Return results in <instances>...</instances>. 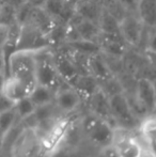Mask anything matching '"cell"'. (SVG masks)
I'll return each instance as SVG.
<instances>
[{
  "label": "cell",
  "instance_id": "1",
  "mask_svg": "<svg viewBox=\"0 0 156 157\" xmlns=\"http://www.w3.org/2000/svg\"><path fill=\"white\" fill-rule=\"evenodd\" d=\"M36 52H15L8 62V76L14 77L31 90L36 86Z\"/></svg>",
  "mask_w": 156,
  "mask_h": 157
},
{
  "label": "cell",
  "instance_id": "2",
  "mask_svg": "<svg viewBox=\"0 0 156 157\" xmlns=\"http://www.w3.org/2000/svg\"><path fill=\"white\" fill-rule=\"evenodd\" d=\"M82 132L88 142L101 151L113 144L116 129L108 120L92 114L82 123Z\"/></svg>",
  "mask_w": 156,
  "mask_h": 157
},
{
  "label": "cell",
  "instance_id": "3",
  "mask_svg": "<svg viewBox=\"0 0 156 157\" xmlns=\"http://www.w3.org/2000/svg\"><path fill=\"white\" fill-rule=\"evenodd\" d=\"M49 48H52V45L47 34L43 33L30 23L19 26L16 52H39Z\"/></svg>",
  "mask_w": 156,
  "mask_h": 157
},
{
  "label": "cell",
  "instance_id": "4",
  "mask_svg": "<svg viewBox=\"0 0 156 157\" xmlns=\"http://www.w3.org/2000/svg\"><path fill=\"white\" fill-rule=\"evenodd\" d=\"M50 49L51 48L36 52V85L44 86V87L50 88L54 91H57L62 87L61 83L64 81L60 78L57 73L52 62Z\"/></svg>",
  "mask_w": 156,
  "mask_h": 157
},
{
  "label": "cell",
  "instance_id": "5",
  "mask_svg": "<svg viewBox=\"0 0 156 157\" xmlns=\"http://www.w3.org/2000/svg\"><path fill=\"white\" fill-rule=\"evenodd\" d=\"M108 101L110 119H113L123 128H134L137 126V118L124 91L109 96Z\"/></svg>",
  "mask_w": 156,
  "mask_h": 157
},
{
  "label": "cell",
  "instance_id": "6",
  "mask_svg": "<svg viewBox=\"0 0 156 157\" xmlns=\"http://www.w3.org/2000/svg\"><path fill=\"white\" fill-rule=\"evenodd\" d=\"M42 149V142L33 127L26 126L19 132L11 147L12 157H34Z\"/></svg>",
  "mask_w": 156,
  "mask_h": 157
},
{
  "label": "cell",
  "instance_id": "7",
  "mask_svg": "<svg viewBox=\"0 0 156 157\" xmlns=\"http://www.w3.org/2000/svg\"><path fill=\"white\" fill-rule=\"evenodd\" d=\"M144 25L136 14L125 13L119 19V32L128 47H139L143 39Z\"/></svg>",
  "mask_w": 156,
  "mask_h": 157
},
{
  "label": "cell",
  "instance_id": "8",
  "mask_svg": "<svg viewBox=\"0 0 156 157\" xmlns=\"http://www.w3.org/2000/svg\"><path fill=\"white\" fill-rule=\"evenodd\" d=\"M51 59L60 78L69 86L78 74L82 73L79 70L76 62L74 61L71 52L67 49V52H63V50L56 52V54L51 52Z\"/></svg>",
  "mask_w": 156,
  "mask_h": 157
},
{
  "label": "cell",
  "instance_id": "9",
  "mask_svg": "<svg viewBox=\"0 0 156 157\" xmlns=\"http://www.w3.org/2000/svg\"><path fill=\"white\" fill-rule=\"evenodd\" d=\"M82 96L71 86L61 87L55 93L54 103L62 113H70L78 109L81 105Z\"/></svg>",
  "mask_w": 156,
  "mask_h": 157
},
{
  "label": "cell",
  "instance_id": "10",
  "mask_svg": "<svg viewBox=\"0 0 156 157\" xmlns=\"http://www.w3.org/2000/svg\"><path fill=\"white\" fill-rule=\"evenodd\" d=\"M137 101L146 111L154 112L156 106V91L154 83L151 79L142 77L136 83Z\"/></svg>",
  "mask_w": 156,
  "mask_h": 157
},
{
  "label": "cell",
  "instance_id": "11",
  "mask_svg": "<svg viewBox=\"0 0 156 157\" xmlns=\"http://www.w3.org/2000/svg\"><path fill=\"white\" fill-rule=\"evenodd\" d=\"M113 147L121 157H139L143 145L135 137L123 134L120 135L116 130Z\"/></svg>",
  "mask_w": 156,
  "mask_h": 157
},
{
  "label": "cell",
  "instance_id": "12",
  "mask_svg": "<svg viewBox=\"0 0 156 157\" xmlns=\"http://www.w3.org/2000/svg\"><path fill=\"white\" fill-rule=\"evenodd\" d=\"M86 72L93 76L98 82L115 76L102 52L88 57L86 62Z\"/></svg>",
  "mask_w": 156,
  "mask_h": 157
},
{
  "label": "cell",
  "instance_id": "13",
  "mask_svg": "<svg viewBox=\"0 0 156 157\" xmlns=\"http://www.w3.org/2000/svg\"><path fill=\"white\" fill-rule=\"evenodd\" d=\"M89 108L92 114L98 118L110 120V111H109L108 96L98 88L92 95L88 97Z\"/></svg>",
  "mask_w": 156,
  "mask_h": 157
},
{
  "label": "cell",
  "instance_id": "14",
  "mask_svg": "<svg viewBox=\"0 0 156 157\" xmlns=\"http://www.w3.org/2000/svg\"><path fill=\"white\" fill-rule=\"evenodd\" d=\"M72 88L79 92L82 98H88L98 89V81L88 73H80L70 83Z\"/></svg>",
  "mask_w": 156,
  "mask_h": 157
},
{
  "label": "cell",
  "instance_id": "15",
  "mask_svg": "<svg viewBox=\"0 0 156 157\" xmlns=\"http://www.w3.org/2000/svg\"><path fill=\"white\" fill-rule=\"evenodd\" d=\"M1 93L15 104L19 99L28 96L30 93V90L18 79L11 76H6Z\"/></svg>",
  "mask_w": 156,
  "mask_h": 157
},
{
  "label": "cell",
  "instance_id": "16",
  "mask_svg": "<svg viewBox=\"0 0 156 157\" xmlns=\"http://www.w3.org/2000/svg\"><path fill=\"white\" fill-rule=\"evenodd\" d=\"M69 52L74 54L82 55L86 57L93 56V55L100 54L101 47L97 42L87 41V40H73V41H67L62 44Z\"/></svg>",
  "mask_w": 156,
  "mask_h": 157
},
{
  "label": "cell",
  "instance_id": "17",
  "mask_svg": "<svg viewBox=\"0 0 156 157\" xmlns=\"http://www.w3.org/2000/svg\"><path fill=\"white\" fill-rule=\"evenodd\" d=\"M103 6H104V4L101 3L98 0L79 1L75 8V12L81 18L89 19V21L97 23Z\"/></svg>",
  "mask_w": 156,
  "mask_h": 157
},
{
  "label": "cell",
  "instance_id": "18",
  "mask_svg": "<svg viewBox=\"0 0 156 157\" xmlns=\"http://www.w3.org/2000/svg\"><path fill=\"white\" fill-rule=\"evenodd\" d=\"M119 17L116 16L108 8L103 6L97 25L102 34H120L119 32Z\"/></svg>",
  "mask_w": 156,
  "mask_h": 157
},
{
  "label": "cell",
  "instance_id": "19",
  "mask_svg": "<svg viewBox=\"0 0 156 157\" xmlns=\"http://www.w3.org/2000/svg\"><path fill=\"white\" fill-rule=\"evenodd\" d=\"M136 15L139 17L144 27L154 28L156 21V2L155 0H140Z\"/></svg>",
  "mask_w": 156,
  "mask_h": 157
},
{
  "label": "cell",
  "instance_id": "20",
  "mask_svg": "<svg viewBox=\"0 0 156 157\" xmlns=\"http://www.w3.org/2000/svg\"><path fill=\"white\" fill-rule=\"evenodd\" d=\"M28 23L32 24L34 27H36L43 33L48 35V33L51 31V29L54 28L56 21H55L42 8H36V6H34Z\"/></svg>",
  "mask_w": 156,
  "mask_h": 157
},
{
  "label": "cell",
  "instance_id": "21",
  "mask_svg": "<svg viewBox=\"0 0 156 157\" xmlns=\"http://www.w3.org/2000/svg\"><path fill=\"white\" fill-rule=\"evenodd\" d=\"M18 122L14 107L0 113V147H2L6 137L11 134L15 127V124Z\"/></svg>",
  "mask_w": 156,
  "mask_h": 157
},
{
  "label": "cell",
  "instance_id": "22",
  "mask_svg": "<svg viewBox=\"0 0 156 157\" xmlns=\"http://www.w3.org/2000/svg\"><path fill=\"white\" fill-rule=\"evenodd\" d=\"M55 93H56V91H54L50 88L36 85L31 90V92H30L28 96L32 101V103L36 105V107H41V106H45L48 105V104L54 103Z\"/></svg>",
  "mask_w": 156,
  "mask_h": 157
},
{
  "label": "cell",
  "instance_id": "23",
  "mask_svg": "<svg viewBox=\"0 0 156 157\" xmlns=\"http://www.w3.org/2000/svg\"><path fill=\"white\" fill-rule=\"evenodd\" d=\"M50 157H86V155L79 149V144L62 140L51 150Z\"/></svg>",
  "mask_w": 156,
  "mask_h": 157
},
{
  "label": "cell",
  "instance_id": "24",
  "mask_svg": "<svg viewBox=\"0 0 156 157\" xmlns=\"http://www.w3.org/2000/svg\"><path fill=\"white\" fill-rule=\"evenodd\" d=\"M140 132L146 141V147L155 152V132H156V121L154 114L149 116L140 125Z\"/></svg>",
  "mask_w": 156,
  "mask_h": 157
},
{
  "label": "cell",
  "instance_id": "25",
  "mask_svg": "<svg viewBox=\"0 0 156 157\" xmlns=\"http://www.w3.org/2000/svg\"><path fill=\"white\" fill-rule=\"evenodd\" d=\"M14 110L16 112L18 121L23 122V121L27 120L31 116H33L36 110V107L32 103L31 99L29 98V96H26L14 104Z\"/></svg>",
  "mask_w": 156,
  "mask_h": 157
},
{
  "label": "cell",
  "instance_id": "26",
  "mask_svg": "<svg viewBox=\"0 0 156 157\" xmlns=\"http://www.w3.org/2000/svg\"><path fill=\"white\" fill-rule=\"evenodd\" d=\"M15 24H17L16 10L1 1V4H0V28L8 29Z\"/></svg>",
  "mask_w": 156,
  "mask_h": 157
},
{
  "label": "cell",
  "instance_id": "27",
  "mask_svg": "<svg viewBox=\"0 0 156 157\" xmlns=\"http://www.w3.org/2000/svg\"><path fill=\"white\" fill-rule=\"evenodd\" d=\"M139 1L140 0H116L117 4L122 9L123 12L131 14H136Z\"/></svg>",
  "mask_w": 156,
  "mask_h": 157
},
{
  "label": "cell",
  "instance_id": "28",
  "mask_svg": "<svg viewBox=\"0 0 156 157\" xmlns=\"http://www.w3.org/2000/svg\"><path fill=\"white\" fill-rule=\"evenodd\" d=\"M13 107H14V103L2 93H0V113L9 109H12Z\"/></svg>",
  "mask_w": 156,
  "mask_h": 157
},
{
  "label": "cell",
  "instance_id": "29",
  "mask_svg": "<svg viewBox=\"0 0 156 157\" xmlns=\"http://www.w3.org/2000/svg\"><path fill=\"white\" fill-rule=\"evenodd\" d=\"M101 157H121L117 152V150L115 149L113 145L108 147L106 149L101 151Z\"/></svg>",
  "mask_w": 156,
  "mask_h": 157
},
{
  "label": "cell",
  "instance_id": "30",
  "mask_svg": "<svg viewBox=\"0 0 156 157\" xmlns=\"http://www.w3.org/2000/svg\"><path fill=\"white\" fill-rule=\"evenodd\" d=\"M2 2L9 4L12 6L14 10H17L18 8H21L23 4H25L26 2H28V0H1Z\"/></svg>",
  "mask_w": 156,
  "mask_h": 157
},
{
  "label": "cell",
  "instance_id": "31",
  "mask_svg": "<svg viewBox=\"0 0 156 157\" xmlns=\"http://www.w3.org/2000/svg\"><path fill=\"white\" fill-rule=\"evenodd\" d=\"M139 157H156V156H155L154 151H152V150L143 147H142V151H141V153H140Z\"/></svg>",
  "mask_w": 156,
  "mask_h": 157
},
{
  "label": "cell",
  "instance_id": "32",
  "mask_svg": "<svg viewBox=\"0 0 156 157\" xmlns=\"http://www.w3.org/2000/svg\"><path fill=\"white\" fill-rule=\"evenodd\" d=\"M0 72L1 73H4L6 75V60H4V57H3V54H2L1 49H0ZM8 76V75H6Z\"/></svg>",
  "mask_w": 156,
  "mask_h": 157
},
{
  "label": "cell",
  "instance_id": "33",
  "mask_svg": "<svg viewBox=\"0 0 156 157\" xmlns=\"http://www.w3.org/2000/svg\"><path fill=\"white\" fill-rule=\"evenodd\" d=\"M28 2H29L31 6H36V8H42V6H43V3L45 2V0H28Z\"/></svg>",
  "mask_w": 156,
  "mask_h": 157
},
{
  "label": "cell",
  "instance_id": "34",
  "mask_svg": "<svg viewBox=\"0 0 156 157\" xmlns=\"http://www.w3.org/2000/svg\"><path fill=\"white\" fill-rule=\"evenodd\" d=\"M6 79V75L4 73L0 72V93L2 92V89H3V85H4V81Z\"/></svg>",
  "mask_w": 156,
  "mask_h": 157
},
{
  "label": "cell",
  "instance_id": "35",
  "mask_svg": "<svg viewBox=\"0 0 156 157\" xmlns=\"http://www.w3.org/2000/svg\"><path fill=\"white\" fill-rule=\"evenodd\" d=\"M65 1H67L69 4H71V6H73L76 8V6H77V3L80 1V0H65Z\"/></svg>",
  "mask_w": 156,
  "mask_h": 157
},
{
  "label": "cell",
  "instance_id": "36",
  "mask_svg": "<svg viewBox=\"0 0 156 157\" xmlns=\"http://www.w3.org/2000/svg\"><path fill=\"white\" fill-rule=\"evenodd\" d=\"M0 4H1V0H0Z\"/></svg>",
  "mask_w": 156,
  "mask_h": 157
}]
</instances>
